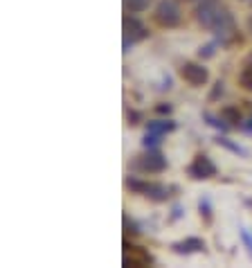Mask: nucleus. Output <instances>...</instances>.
Segmentation results:
<instances>
[{
  "instance_id": "f257e3e1",
  "label": "nucleus",
  "mask_w": 252,
  "mask_h": 268,
  "mask_svg": "<svg viewBox=\"0 0 252 268\" xmlns=\"http://www.w3.org/2000/svg\"><path fill=\"white\" fill-rule=\"evenodd\" d=\"M196 18L205 29L218 34L221 39H228L234 34V18L218 0H203L196 9Z\"/></svg>"
},
{
  "instance_id": "f03ea898",
  "label": "nucleus",
  "mask_w": 252,
  "mask_h": 268,
  "mask_svg": "<svg viewBox=\"0 0 252 268\" xmlns=\"http://www.w3.org/2000/svg\"><path fill=\"white\" fill-rule=\"evenodd\" d=\"M155 20L162 27H176L183 20V11L176 0H160L158 7H155Z\"/></svg>"
},
{
  "instance_id": "7ed1b4c3",
  "label": "nucleus",
  "mask_w": 252,
  "mask_h": 268,
  "mask_svg": "<svg viewBox=\"0 0 252 268\" xmlns=\"http://www.w3.org/2000/svg\"><path fill=\"white\" fill-rule=\"evenodd\" d=\"M146 36H149V29L144 27V23L140 18H135V16H126L124 18V52H128V48L133 43L146 39Z\"/></svg>"
},
{
  "instance_id": "20e7f679",
  "label": "nucleus",
  "mask_w": 252,
  "mask_h": 268,
  "mask_svg": "<svg viewBox=\"0 0 252 268\" xmlns=\"http://www.w3.org/2000/svg\"><path fill=\"white\" fill-rule=\"evenodd\" d=\"M126 185L131 187L133 192L144 194V196H149V199H153V201H167L169 199V190H167L165 185H160V183H146V181H135V178H131Z\"/></svg>"
},
{
  "instance_id": "39448f33",
  "label": "nucleus",
  "mask_w": 252,
  "mask_h": 268,
  "mask_svg": "<svg viewBox=\"0 0 252 268\" xmlns=\"http://www.w3.org/2000/svg\"><path fill=\"white\" fill-rule=\"evenodd\" d=\"M180 77H183L189 86H205L209 79V72L203 64L187 61V64H183V68H180Z\"/></svg>"
},
{
  "instance_id": "423d86ee",
  "label": "nucleus",
  "mask_w": 252,
  "mask_h": 268,
  "mask_svg": "<svg viewBox=\"0 0 252 268\" xmlns=\"http://www.w3.org/2000/svg\"><path fill=\"white\" fill-rule=\"evenodd\" d=\"M187 174L191 178H196V181H205V178L216 176V165L207 156H196V160L187 167Z\"/></svg>"
},
{
  "instance_id": "0eeeda50",
  "label": "nucleus",
  "mask_w": 252,
  "mask_h": 268,
  "mask_svg": "<svg viewBox=\"0 0 252 268\" xmlns=\"http://www.w3.org/2000/svg\"><path fill=\"white\" fill-rule=\"evenodd\" d=\"M137 167L142 171H149V174H160V171L167 169V158H162L158 151H149L137 160Z\"/></svg>"
},
{
  "instance_id": "6e6552de",
  "label": "nucleus",
  "mask_w": 252,
  "mask_h": 268,
  "mask_svg": "<svg viewBox=\"0 0 252 268\" xmlns=\"http://www.w3.org/2000/svg\"><path fill=\"white\" fill-rule=\"evenodd\" d=\"M171 248H174V253H178V255H191V253H200V250H205V241L198 239V237H189V239L176 241Z\"/></svg>"
},
{
  "instance_id": "1a4fd4ad",
  "label": "nucleus",
  "mask_w": 252,
  "mask_h": 268,
  "mask_svg": "<svg viewBox=\"0 0 252 268\" xmlns=\"http://www.w3.org/2000/svg\"><path fill=\"white\" fill-rule=\"evenodd\" d=\"M176 122L171 120H153V122H146V131L149 133H158V135H165V133L174 131Z\"/></svg>"
},
{
  "instance_id": "9d476101",
  "label": "nucleus",
  "mask_w": 252,
  "mask_h": 268,
  "mask_svg": "<svg viewBox=\"0 0 252 268\" xmlns=\"http://www.w3.org/2000/svg\"><path fill=\"white\" fill-rule=\"evenodd\" d=\"M221 120H225L230 127H234V124L241 122V113L234 106H225V108H221Z\"/></svg>"
},
{
  "instance_id": "9b49d317",
  "label": "nucleus",
  "mask_w": 252,
  "mask_h": 268,
  "mask_svg": "<svg viewBox=\"0 0 252 268\" xmlns=\"http://www.w3.org/2000/svg\"><path fill=\"white\" fill-rule=\"evenodd\" d=\"M124 5H126V9L131 11V14H137V11H144V9H149L151 0H126Z\"/></svg>"
},
{
  "instance_id": "f8f14e48",
  "label": "nucleus",
  "mask_w": 252,
  "mask_h": 268,
  "mask_svg": "<svg viewBox=\"0 0 252 268\" xmlns=\"http://www.w3.org/2000/svg\"><path fill=\"white\" fill-rule=\"evenodd\" d=\"M239 83H241L246 90H250V93H252V66L243 68V72L239 74Z\"/></svg>"
},
{
  "instance_id": "ddd939ff",
  "label": "nucleus",
  "mask_w": 252,
  "mask_h": 268,
  "mask_svg": "<svg viewBox=\"0 0 252 268\" xmlns=\"http://www.w3.org/2000/svg\"><path fill=\"white\" fill-rule=\"evenodd\" d=\"M203 117H205V120H207V124H209V127H214V129H223V131H225V129L230 127V124L225 122V120H221V122H218V117H214L212 113H203Z\"/></svg>"
},
{
  "instance_id": "4468645a",
  "label": "nucleus",
  "mask_w": 252,
  "mask_h": 268,
  "mask_svg": "<svg viewBox=\"0 0 252 268\" xmlns=\"http://www.w3.org/2000/svg\"><path fill=\"white\" fill-rule=\"evenodd\" d=\"M160 137H162V135H158V133H149V131H146V135H144V146H146V149H155V146L160 144Z\"/></svg>"
},
{
  "instance_id": "2eb2a0df",
  "label": "nucleus",
  "mask_w": 252,
  "mask_h": 268,
  "mask_svg": "<svg viewBox=\"0 0 252 268\" xmlns=\"http://www.w3.org/2000/svg\"><path fill=\"white\" fill-rule=\"evenodd\" d=\"M198 210H200V214H205V221L212 219V205H209V199H200Z\"/></svg>"
},
{
  "instance_id": "dca6fc26",
  "label": "nucleus",
  "mask_w": 252,
  "mask_h": 268,
  "mask_svg": "<svg viewBox=\"0 0 252 268\" xmlns=\"http://www.w3.org/2000/svg\"><path fill=\"white\" fill-rule=\"evenodd\" d=\"M218 144H223V146H228V149H230V151H234V153H246V149H241V146H239V144H232V142H230V140H225V137H218Z\"/></svg>"
},
{
  "instance_id": "f3484780",
  "label": "nucleus",
  "mask_w": 252,
  "mask_h": 268,
  "mask_svg": "<svg viewBox=\"0 0 252 268\" xmlns=\"http://www.w3.org/2000/svg\"><path fill=\"white\" fill-rule=\"evenodd\" d=\"M241 239H243V244H246V248L250 250V255H252V232H250V230L241 228Z\"/></svg>"
},
{
  "instance_id": "a211bd4d",
  "label": "nucleus",
  "mask_w": 252,
  "mask_h": 268,
  "mask_svg": "<svg viewBox=\"0 0 252 268\" xmlns=\"http://www.w3.org/2000/svg\"><path fill=\"white\" fill-rule=\"evenodd\" d=\"M214 48H216V45H214V43H209V45H205V48H200V57H205V59H207V57H214Z\"/></svg>"
},
{
  "instance_id": "6ab92c4d",
  "label": "nucleus",
  "mask_w": 252,
  "mask_h": 268,
  "mask_svg": "<svg viewBox=\"0 0 252 268\" xmlns=\"http://www.w3.org/2000/svg\"><path fill=\"white\" fill-rule=\"evenodd\" d=\"M158 111H160V113H171V106H169V104H167V106L162 104V106H158Z\"/></svg>"
},
{
  "instance_id": "aec40b11",
  "label": "nucleus",
  "mask_w": 252,
  "mask_h": 268,
  "mask_svg": "<svg viewBox=\"0 0 252 268\" xmlns=\"http://www.w3.org/2000/svg\"><path fill=\"white\" fill-rule=\"evenodd\" d=\"M246 131H248V133H252V120H250V122L246 124Z\"/></svg>"
},
{
  "instance_id": "412c9836",
  "label": "nucleus",
  "mask_w": 252,
  "mask_h": 268,
  "mask_svg": "<svg viewBox=\"0 0 252 268\" xmlns=\"http://www.w3.org/2000/svg\"><path fill=\"white\" fill-rule=\"evenodd\" d=\"M250 29H252V18H250Z\"/></svg>"
}]
</instances>
